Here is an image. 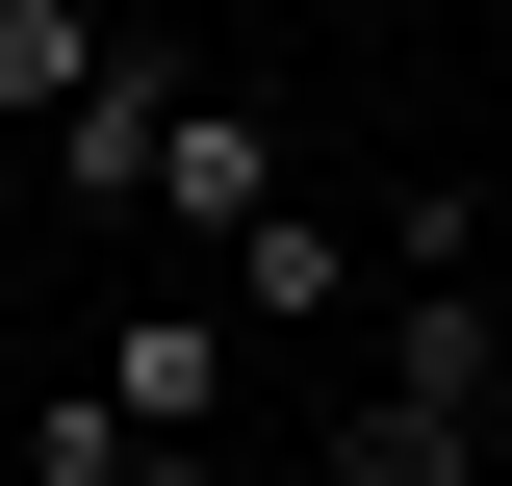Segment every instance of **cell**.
Returning a JSON list of instances; mask_svg holds the SVG:
<instances>
[{"label":"cell","mask_w":512,"mask_h":486,"mask_svg":"<svg viewBox=\"0 0 512 486\" xmlns=\"http://www.w3.org/2000/svg\"><path fill=\"white\" fill-rule=\"evenodd\" d=\"M128 26H154V0H128Z\"/></svg>","instance_id":"obj_10"},{"label":"cell","mask_w":512,"mask_h":486,"mask_svg":"<svg viewBox=\"0 0 512 486\" xmlns=\"http://www.w3.org/2000/svg\"><path fill=\"white\" fill-rule=\"evenodd\" d=\"M384 384L410 410H512V307L487 282H384Z\"/></svg>","instance_id":"obj_4"},{"label":"cell","mask_w":512,"mask_h":486,"mask_svg":"<svg viewBox=\"0 0 512 486\" xmlns=\"http://www.w3.org/2000/svg\"><path fill=\"white\" fill-rule=\"evenodd\" d=\"M308 307H359V231L333 205H256L231 231V333H308Z\"/></svg>","instance_id":"obj_6"},{"label":"cell","mask_w":512,"mask_h":486,"mask_svg":"<svg viewBox=\"0 0 512 486\" xmlns=\"http://www.w3.org/2000/svg\"><path fill=\"white\" fill-rule=\"evenodd\" d=\"M77 384H103L128 435H205V410H231V307H103V333H77Z\"/></svg>","instance_id":"obj_1"},{"label":"cell","mask_w":512,"mask_h":486,"mask_svg":"<svg viewBox=\"0 0 512 486\" xmlns=\"http://www.w3.org/2000/svg\"><path fill=\"white\" fill-rule=\"evenodd\" d=\"M128 52H154L128 0H0V128H77V103H103Z\"/></svg>","instance_id":"obj_3"},{"label":"cell","mask_w":512,"mask_h":486,"mask_svg":"<svg viewBox=\"0 0 512 486\" xmlns=\"http://www.w3.org/2000/svg\"><path fill=\"white\" fill-rule=\"evenodd\" d=\"M128 486H231V461H205V435H154V461H128Z\"/></svg>","instance_id":"obj_9"},{"label":"cell","mask_w":512,"mask_h":486,"mask_svg":"<svg viewBox=\"0 0 512 486\" xmlns=\"http://www.w3.org/2000/svg\"><path fill=\"white\" fill-rule=\"evenodd\" d=\"M128 461H154V435H128L103 384H52V410H26V486H128Z\"/></svg>","instance_id":"obj_8"},{"label":"cell","mask_w":512,"mask_h":486,"mask_svg":"<svg viewBox=\"0 0 512 486\" xmlns=\"http://www.w3.org/2000/svg\"><path fill=\"white\" fill-rule=\"evenodd\" d=\"M256 205H308V180H282V103H180V154H154V231H256Z\"/></svg>","instance_id":"obj_5"},{"label":"cell","mask_w":512,"mask_h":486,"mask_svg":"<svg viewBox=\"0 0 512 486\" xmlns=\"http://www.w3.org/2000/svg\"><path fill=\"white\" fill-rule=\"evenodd\" d=\"M333 486H487V410H410V384H359V410H333Z\"/></svg>","instance_id":"obj_7"},{"label":"cell","mask_w":512,"mask_h":486,"mask_svg":"<svg viewBox=\"0 0 512 486\" xmlns=\"http://www.w3.org/2000/svg\"><path fill=\"white\" fill-rule=\"evenodd\" d=\"M180 103H205V77H180V52H128V77H103V103H77V128H52V205H77V231H128V205H154V154H180Z\"/></svg>","instance_id":"obj_2"}]
</instances>
